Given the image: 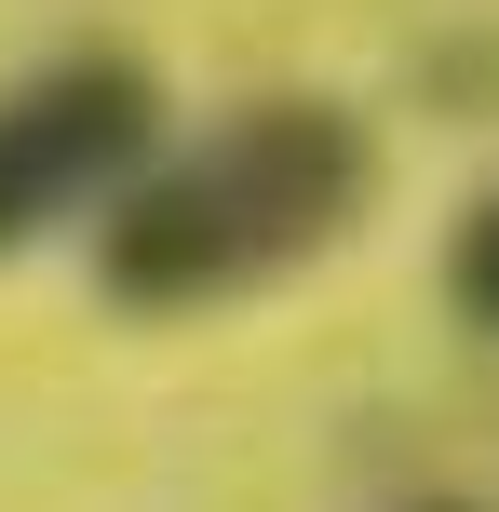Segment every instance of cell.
I'll return each mask as SVG.
<instances>
[{"instance_id": "cell-1", "label": "cell", "mask_w": 499, "mask_h": 512, "mask_svg": "<svg viewBox=\"0 0 499 512\" xmlns=\"http://www.w3.org/2000/svg\"><path fill=\"white\" fill-rule=\"evenodd\" d=\"M365 203H378V135L338 95H257L216 135L162 149L108 203L95 283L122 310H216V297H257V283L338 256L365 230Z\"/></svg>"}, {"instance_id": "cell-4", "label": "cell", "mask_w": 499, "mask_h": 512, "mask_svg": "<svg viewBox=\"0 0 499 512\" xmlns=\"http://www.w3.org/2000/svg\"><path fill=\"white\" fill-rule=\"evenodd\" d=\"M419 512H473V499H419Z\"/></svg>"}, {"instance_id": "cell-2", "label": "cell", "mask_w": 499, "mask_h": 512, "mask_svg": "<svg viewBox=\"0 0 499 512\" xmlns=\"http://www.w3.org/2000/svg\"><path fill=\"white\" fill-rule=\"evenodd\" d=\"M162 162V81L135 54L81 41L54 68L0 81V256L54 243L68 216H108Z\"/></svg>"}, {"instance_id": "cell-3", "label": "cell", "mask_w": 499, "mask_h": 512, "mask_svg": "<svg viewBox=\"0 0 499 512\" xmlns=\"http://www.w3.org/2000/svg\"><path fill=\"white\" fill-rule=\"evenodd\" d=\"M446 310H459L473 337H499V189L446 230Z\"/></svg>"}]
</instances>
